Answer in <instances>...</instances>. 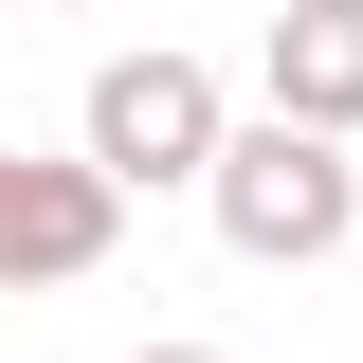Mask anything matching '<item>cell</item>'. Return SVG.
<instances>
[{"label": "cell", "mask_w": 363, "mask_h": 363, "mask_svg": "<svg viewBox=\"0 0 363 363\" xmlns=\"http://www.w3.org/2000/svg\"><path fill=\"white\" fill-rule=\"evenodd\" d=\"M200 200H218V236H236L255 272H309V255L363 236V164H345L327 128H236V164L200 182Z\"/></svg>", "instance_id": "6da1fadb"}, {"label": "cell", "mask_w": 363, "mask_h": 363, "mask_svg": "<svg viewBox=\"0 0 363 363\" xmlns=\"http://www.w3.org/2000/svg\"><path fill=\"white\" fill-rule=\"evenodd\" d=\"M91 164L128 182V200H145V182H218V164H236L218 73H200V55H164V37L109 55V73H91Z\"/></svg>", "instance_id": "7a4b0ae2"}, {"label": "cell", "mask_w": 363, "mask_h": 363, "mask_svg": "<svg viewBox=\"0 0 363 363\" xmlns=\"http://www.w3.org/2000/svg\"><path fill=\"white\" fill-rule=\"evenodd\" d=\"M109 236H128V182L91 164H0V272L18 291H73V272H109Z\"/></svg>", "instance_id": "3957f363"}, {"label": "cell", "mask_w": 363, "mask_h": 363, "mask_svg": "<svg viewBox=\"0 0 363 363\" xmlns=\"http://www.w3.org/2000/svg\"><path fill=\"white\" fill-rule=\"evenodd\" d=\"M255 73H272V128H327V145H345L363 128V0H291Z\"/></svg>", "instance_id": "277c9868"}, {"label": "cell", "mask_w": 363, "mask_h": 363, "mask_svg": "<svg viewBox=\"0 0 363 363\" xmlns=\"http://www.w3.org/2000/svg\"><path fill=\"white\" fill-rule=\"evenodd\" d=\"M128 363H218V345H128Z\"/></svg>", "instance_id": "5b68a950"}]
</instances>
